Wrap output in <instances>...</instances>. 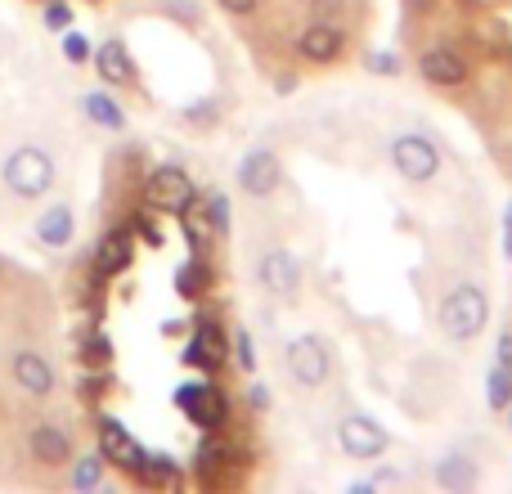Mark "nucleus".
<instances>
[{"label": "nucleus", "instance_id": "1", "mask_svg": "<svg viewBox=\"0 0 512 494\" xmlns=\"http://www.w3.org/2000/svg\"><path fill=\"white\" fill-rule=\"evenodd\" d=\"M54 176H59V167H54V158L41 149V144H18V149H9V158L0 162L5 189L14 198H23V203H36V198L50 194Z\"/></svg>", "mask_w": 512, "mask_h": 494}, {"label": "nucleus", "instance_id": "2", "mask_svg": "<svg viewBox=\"0 0 512 494\" xmlns=\"http://www.w3.org/2000/svg\"><path fill=\"white\" fill-rule=\"evenodd\" d=\"M490 319V301L477 283H454L441 297V328L450 342H472V337L486 333Z\"/></svg>", "mask_w": 512, "mask_h": 494}, {"label": "nucleus", "instance_id": "3", "mask_svg": "<svg viewBox=\"0 0 512 494\" xmlns=\"http://www.w3.org/2000/svg\"><path fill=\"white\" fill-rule=\"evenodd\" d=\"M283 364H288L292 382L306 391L324 387L328 373H333V351H328V342L319 333H301L288 342V351H283Z\"/></svg>", "mask_w": 512, "mask_h": 494}, {"label": "nucleus", "instance_id": "4", "mask_svg": "<svg viewBox=\"0 0 512 494\" xmlns=\"http://www.w3.org/2000/svg\"><path fill=\"white\" fill-rule=\"evenodd\" d=\"M391 167H396L409 185H432L436 171H441V149H436L427 135L405 131L391 140Z\"/></svg>", "mask_w": 512, "mask_h": 494}, {"label": "nucleus", "instance_id": "5", "mask_svg": "<svg viewBox=\"0 0 512 494\" xmlns=\"http://www.w3.org/2000/svg\"><path fill=\"white\" fill-rule=\"evenodd\" d=\"M194 198H198L194 180H189V171H180V167H158L149 180H144V203H149L153 212L185 216L189 207H194Z\"/></svg>", "mask_w": 512, "mask_h": 494}, {"label": "nucleus", "instance_id": "6", "mask_svg": "<svg viewBox=\"0 0 512 494\" xmlns=\"http://www.w3.org/2000/svg\"><path fill=\"white\" fill-rule=\"evenodd\" d=\"M9 378H14V387L32 400H50L54 387H59L54 364L45 360L36 346H14V351H9Z\"/></svg>", "mask_w": 512, "mask_h": 494}, {"label": "nucleus", "instance_id": "7", "mask_svg": "<svg viewBox=\"0 0 512 494\" xmlns=\"http://www.w3.org/2000/svg\"><path fill=\"white\" fill-rule=\"evenodd\" d=\"M301 279H306V270H301V261L288 247H270V252L256 256V283H261L270 297H297Z\"/></svg>", "mask_w": 512, "mask_h": 494}, {"label": "nucleus", "instance_id": "8", "mask_svg": "<svg viewBox=\"0 0 512 494\" xmlns=\"http://www.w3.org/2000/svg\"><path fill=\"white\" fill-rule=\"evenodd\" d=\"M337 445H342L351 459L369 463V459H382L387 454V427L369 414H351L337 423Z\"/></svg>", "mask_w": 512, "mask_h": 494}, {"label": "nucleus", "instance_id": "9", "mask_svg": "<svg viewBox=\"0 0 512 494\" xmlns=\"http://www.w3.org/2000/svg\"><path fill=\"white\" fill-rule=\"evenodd\" d=\"M176 405L185 409L198 427H207V432H216V427L230 418V405H225L221 387H212V382H185V387L176 391Z\"/></svg>", "mask_w": 512, "mask_h": 494}, {"label": "nucleus", "instance_id": "10", "mask_svg": "<svg viewBox=\"0 0 512 494\" xmlns=\"http://www.w3.org/2000/svg\"><path fill=\"white\" fill-rule=\"evenodd\" d=\"M279 185H283V162H279V153H270V149L243 153V162H239V189H243V194L270 198Z\"/></svg>", "mask_w": 512, "mask_h": 494}, {"label": "nucleus", "instance_id": "11", "mask_svg": "<svg viewBox=\"0 0 512 494\" xmlns=\"http://www.w3.org/2000/svg\"><path fill=\"white\" fill-rule=\"evenodd\" d=\"M99 454H104L108 463H117V468H126V472H140V463H144V450L122 427V418H113V414L99 418Z\"/></svg>", "mask_w": 512, "mask_h": 494}, {"label": "nucleus", "instance_id": "12", "mask_svg": "<svg viewBox=\"0 0 512 494\" xmlns=\"http://www.w3.org/2000/svg\"><path fill=\"white\" fill-rule=\"evenodd\" d=\"M27 454H32L41 468H68L72 463V436L63 432V427L54 423H36L32 432H27Z\"/></svg>", "mask_w": 512, "mask_h": 494}, {"label": "nucleus", "instance_id": "13", "mask_svg": "<svg viewBox=\"0 0 512 494\" xmlns=\"http://www.w3.org/2000/svg\"><path fill=\"white\" fill-rule=\"evenodd\" d=\"M32 234H36V243L50 247V252L68 247L72 234H77V212H72V203H50L41 216H36Z\"/></svg>", "mask_w": 512, "mask_h": 494}, {"label": "nucleus", "instance_id": "14", "mask_svg": "<svg viewBox=\"0 0 512 494\" xmlns=\"http://www.w3.org/2000/svg\"><path fill=\"white\" fill-rule=\"evenodd\" d=\"M342 45H346V36H342V27H333V23H310L306 32L297 36V50H301V59L306 63H333L337 54H342Z\"/></svg>", "mask_w": 512, "mask_h": 494}, {"label": "nucleus", "instance_id": "15", "mask_svg": "<svg viewBox=\"0 0 512 494\" xmlns=\"http://www.w3.org/2000/svg\"><path fill=\"white\" fill-rule=\"evenodd\" d=\"M418 72H423L432 86H441V90L463 86V81H468V63H463V54H454V50H427L423 59H418Z\"/></svg>", "mask_w": 512, "mask_h": 494}, {"label": "nucleus", "instance_id": "16", "mask_svg": "<svg viewBox=\"0 0 512 494\" xmlns=\"http://www.w3.org/2000/svg\"><path fill=\"white\" fill-rule=\"evenodd\" d=\"M225 351H230V342H225V333L216 324H198L194 342L185 346V364H198V369H221L225 364Z\"/></svg>", "mask_w": 512, "mask_h": 494}, {"label": "nucleus", "instance_id": "17", "mask_svg": "<svg viewBox=\"0 0 512 494\" xmlns=\"http://www.w3.org/2000/svg\"><path fill=\"white\" fill-rule=\"evenodd\" d=\"M95 72L108 81V86H131V81H135V63H131V54H126V45L122 41H104V45H99Z\"/></svg>", "mask_w": 512, "mask_h": 494}, {"label": "nucleus", "instance_id": "18", "mask_svg": "<svg viewBox=\"0 0 512 494\" xmlns=\"http://www.w3.org/2000/svg\"><path fill=\"white\" fill-rule=\"evenodd\" d=\"M477 463L468 459V454H445V459H436V486L450 490V494H468L477 486Z\"/></svg>", "mask_w": 512, "mask_h": 494}, {"label": "nucleus", "instance_id": "19", "mask_svg": "<svg viewBox=\"0 0 512 494\" xmlns=\"http://www.w3.org/2000/svg\"><path fill=\"white\" fill-rule=\"evenodd\" d=\"M126 265H131V234L117 230V234H108V239L99 243L95 270H99V279H113V274H122Z\"/></svg>", "mask_w": 512, "mask_h": 494}, {"label": "nucleus", "instance_id": "20", "mask_svg": "<svg viewBox=\"0 0 512 494\" xmlns=\"http://www.w3.org/2000/svg\"><path fill=\"white\" fill-rule=\"evenodd\" d=\"M81 108H86V117L95 126H108V131H126V113L117 108V99L108 95V90H90V95H81Z\"/></svg>", "mask_w": 512, "mask_h": 494}, {"label": "nucleus", "instance_id": "21", "mask_svg": "<svg viewBox=\"0 0 512 494\" xmlns=\"http://www.w3.org/2000/svg\"><path fill=\"white\" fill-rule=\"evenodd\" d=\"M104 472H108V459L104 454H72V490L77 494H90L104 486Z\"/></svg>", "mask_w": 512, "mask_h": 494}, {"label": "nucleus", "instance_id": "22", "mask_svg": "<svg viewBox=\"0 0 512 494\" xmlns=\"http://www.w3.org/2000/svg\"><path fill=\"white\" fill-rule=\"evenodd\" d=\"M203 288H212V265H207L203 256H194L189 265H180V274H176V292H180V297H198Z\"/></svg>", "mask_w": 512, "mask_h": 494}, {"label": "nucleus", "instance_id": "23", "mask_svg": "<svg viewBox=\"0 0 512 494\" xmlns=\"http://www.w3.org/2000/svg\"><path fill=\"white\" fill-rule=\"evenodd\" d=\"M135 477H140L144 486H171V481H176V463H171L167 454H144Z\"/></svg>", "mask_w": 512, "mask_h": 494}, {"label": "nucleus", "instance_id": "24", "mask_svg": "<svg viewBox=\"0 0 512 494\" xmlns=\"http://www.w3.org/2000/svg\"><path fill=\"white\" fill-rule=\"evenodd\" d=\"M225 454H230V450H225L221 441H203V445H198V454H194V472L203 481H216V468L225 463Z\"/></svg>", "mask_w": 512, "mask_h": 494}, {"label": "nucleus", "instance_id": "25", "mask_svg": "<svg viewBox=\"0 0 512 494\" xmlns=\"http://www.w3.org/2000/svg\"><path fill=\"white\" fill-rule=\"evenodd\" d=\"M486 387H490V405H495V409H508V405H512V373L504 369V364L490 373Z\"/></svg>", "mask_w": 512, "mask_h": 494}, {"label": "nucleus", "instance_id": "26", "mask_svg": "<svg viewBox=\"0 0 512 494\" xmlns=\"http://www.w3.org/2000/svg\"><path fill=\"white\" fill-rule=\"evenodd\" d=\"M207 221H212L216 234H230V198H225V194L207 198Z\"/></svg>", "mask_w": 512, "mask_h": 494}, {"label": "nucleus", "instance_id": "27", "mask_svg": "<svg viewBox=\"0 0 512 494\" xmlns=\"http://www.w3.org/2000/svg\"><path fill=\"white\" fill-rule=\"evenodd\" d=\"M364 63H369V72H382V77H400V59H396L391 50H373Z\"/></svg>", "mask_w": 512, "mask_h": 494}, {"label": "nucleus", "instance_id": "28", "mask_svg": "<svg viewBox=\"0 0 512 494\" xmlns=\"http://www.w3.org/2000/svg\"><path fill=\"white\" fill-rule=\"evenodd\" d=\"M45 27H50V32H68V27H72V9L59 5V0H54V5H45Z\"/></svg>", "mask_w": 512, "mask_h": 494}, {"label": "nucleus", "instance_id": "29", "mask_svg": "<svg viewBox=\"0 0 512 494\" xmlns=\"http://www.w3.org/2000/svg\"><path fill=\"white\" fill-rule=\"evenodd\" d=\"M234 351H239V369H256V351H252V333L248 328H239V333H234Z\"/></svg>", "mask_w": 512, "mask_h": 494}, {"label": "nucleus", "instance_id": "30", "mask_svg": "<svg viewBox=\"0 0 512 494\" xmlns=\"http://www.w3.org/2000/svg\"><path fill=\"white\" fill-rule=\"evenodd\" d=\"M63 54H68L72 63H86V59H90V45H86V36L68 32V36H63Z\"/></svg>", "mask_w": 512, "mask_h": 494}, {"label": "nucleus", "instance_id": "31", "mask_svg": "<svg viewBox=\"0 0 512 494\" xmlns=\"http://www.w3.org/2000/svg\"><path fill=\"white\" fill-rule=\"evenodd\" d=\"M86 360H113V342L95 333V337L86 342Z\"/></svg>", "mask_w": 512, "mask_h": 494}, {"label": "nucleus", "instance_id": "32", "mask_svg": "<svg viewBox=\"0 0 512 494\" xmlns=\"http://www.w3.org/2000/svg\"><path fill=\"white\" fill-rule=\"evenodd\" d=\"M216 5H221L225 14H234V18H248V14H256V5H261V0H216Z\"/></svg>", "mask_w": 512, "mask_h": 494}, {"label": "nucleus", "instance_id": "33", "mask_svg": "<svg viewBox=\"0 0 512 494\" xmlns=\"http://www.w3.org/2000/svg\"><path fill=\"white\" fill-rule=\"evenodd\" d=\"M140 234L149 239V247H162V230H158L153 221H140Z\"/></svg>", "mask_w": 512, "mask_h": 494}, {"label": "nucleus", "instance_id": "34", "mask_svg": "<svg viewBox=\"0 0 512 494\" xmlns=\"http://www.w3.org/2000/svg\"><path fill=\"white\" fill-rule=\"evenodd\" d=\"M252 409H270V391L261 382H252Z\"/></svg>", "mask_w": 512, "mask_h": 494}, {"label": "nucleus", "instance_id": "35", "mask_svg": "<svg viewBox=\"0 0 512 494\" xmlns=\"http://www.w3.org/2000/svg\"><path fill=\"white\" fill-rule=\"evenodd\" d=\"M499 364H504V369L512 373V337H504V342H499Z\"/></svg>", "mask_w": 512, "mask_h": 494}, {"label": "nucleus", "instance_id": "36", "mask_svg": "<svg viewBox=\"0 0 512 494\" xmlns=\"http://www.w3.org/2000/svg\"><path fill=\"white\" fill-rule=\"evenodd\" d=\"M508 427H512V405H508Z\"/></svg>", "mask_w": 512, "mask_h": 494}, {"label": "nucleus", "instance_id": "37", "mask_svg": "<svg viewBox=\"0 0 512 494\" xmlns=\"http://www.w3.org/2000/svg\"><path fill=\"white\" fill-rule=\"evenodd\" d=\"M0 270H5V265H0Z\"/></svg>", "mask_w": 512, "mask_h": 494}]
</instances>
